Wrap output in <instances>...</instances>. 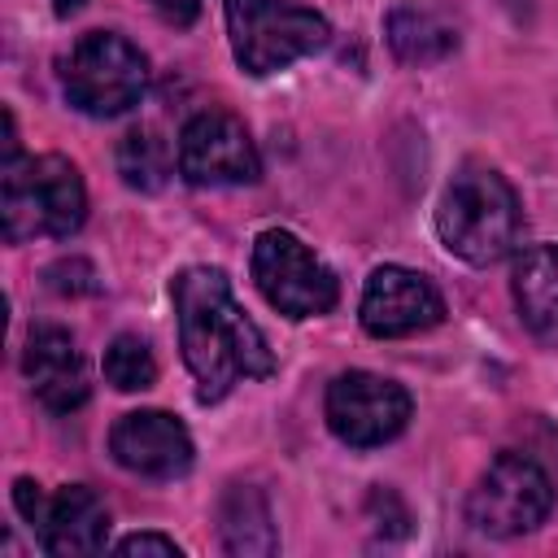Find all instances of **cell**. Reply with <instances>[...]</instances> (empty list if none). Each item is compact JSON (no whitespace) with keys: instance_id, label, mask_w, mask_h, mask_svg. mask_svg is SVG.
I'll return each mask as SVG.
<instances>
[{"instance_id":"6da1fadb","label":"cell","mask_w":558,"mask_h":558,"mask_svg":"<svg viewBox=\"0 0 558 558\" xmlns=\"http://www.w3.org/2000/svg\"><path fill=\"white\" fill-rule=\"evenodd\" d=\"M183 362L196 379V397L222 401L240 379L275 375V353L257 323L235 305L231 279L214 266H187L170 283Z\"/></svg>"},{"instance_id":"7a4b0ae2","label":"cell","mask_w":558,"mask_h":558,"mask_svg":"<svg viewBox=\"0 0 558 558\" xmlns=\"http://www.w3.org/2000/svg\"><path fill=\"white\" fill-rule=\"evenodd\" d=\"M436 231L445 248L471 266H493L501 262L523 231V209L514 187L493 170V166H462L436 209Z\"/></svg>"},{"instance_id":"3957f363","label":"cell","mask_w":558,"mask_h":558,"mask_svg":"<svg viewBox=\"0 0 558 558\" xmlns=\"http://www.w3.org/2000/svg\"><path fill=\"white\" fill-rule=\"evenodd\" d=\"M0 218H4L9 244H26L39 235L61 240V235L78 231L87 218V192H83L78 170L57 153L4 161Z\"/></svg>"},{"instance_id":"277c9868","label":"cell","mask_w":558,"mask_h":558,"mask_svg":"<svg viewBox=\"0 0 558 558\" xmlns=\"http://www.w3.org/2000/svg\"><path fill=\"white\" fill-rule=\"evenodd\" d=\"M231 52L244 74L266 78L318 48H327L331 26L323 13L296 0H222Z\"/></svg>"},{"instance_id":"5b68a950","label":"cell","mask_w":558,"mask_h":558,"mask_svg":"<svg viewBox=\"0 0 558 558\" xmlns=\"http://www.w3.org/2000/svg\"><path fill=\"white\" fill-rule=\"evenodd\" d=\"M144 87H148L144 52L113 31H92L61 57V92L87 118H118L135 109Z\"/></svg>"},{"instance_id":"8992f818","label":"cell","mask_w":558,"mask_h":558,"mask_svg":"<svg viewBox=\"0 0 558 558\" xmlns=\"http://www.w3.org/2000/svg\"><path fill=\"white\" fill-rule=\"evenodd\" d=\"M554 510V484L527 453H497L466 497V519L484 536H523Z\"/></svg>"},{"instance_id":"52a82bcc","label":"cell","mask_w":558,"mask_h":558,"mask_svg":"<svg viewBox=\"0 0 558 558\" xmlns=\"http://www.w3.org/2000/svg\"><path fill=\"white\" fill-rule=\"evenodd\" d=\"M253 283L288 318L327 314L340 296L336 275L292 231H279V227H270L253 240Z\"/></svg>"},{"instance_id":"ba28073f","label":"cell","mask_w":558,"mask_h":558,"mask_svg":"<svg viewBox=\"0 0 558 558\" xmlns=\"http://www.w3.org/2000/svg\"><path fill=\"white\" fill-rule=\"evenodd\" d=\"M13 506L35 527L39 549L52 554V558L100 554L105 541H109V510L87 484H65L48 497L35 480H17L13 484Z\"/></svg>"},{"instance_id":"9c48e42d","label":"cell","mask_w":558,"mask_h":558,"mask_svg":"<svg viewBox=\"0 0 558 558\" xmlns=\"http://www.w3.org/2000/svg\"><path fill=\"white\" fill-rule=\"evenodd\" d=\"M410 423V392L371 371H344L327 388V427L353 449H375Z\"/></svg>"},{"instance_id":"30bf717a","label":"cell","mask_w":558,"mask_h":558,"mask_svg":"<svg viewBox=\"0 0 558 558\" xmlns=\"http://www.w3.org/2000/svg\"><path fill=\"white\" fill-rule=\"evenodd\" d=\"M179 174L196 187H235L262 174V157L235 113L205 109L179 135Z\"/></svg>"},{"instance_id":"8fae6325","label":"cell","mask_w":558,"mask_h":558,"mask_svg":"<svg viewBox=\"0 0 558 558\" xmlns=\"http://www.w3.org/2000/svg\"><path fill=\"white\" fill-rule=\"evenodd\" d=\"M445 318V296L436 283L405 266H379L362 292V327L375 340H401L436 327Z\"/></svg>"},{"instance_id":"7c38bea8","label":"cell","mask_w":558,"mask_h":558,"mask_svg":"<svg viewBox=\"0 0 558 558\" xmlns=\"http://www.w3.org/2000/svg\"><path fill=\"white\" fill-rule=\"evenodd\" d=\"M109 453H113L118 466H126L135 475L174 480L192 466V436L166 410H131L113 423Z\"/></svg>"},{"instance_id":"4fadbf2b","label":"cell","mask_w":558,"mask_h":558,"mask_svg":"<svg viewBox=\"0 0 558 558\" xmlns=\"http://www.w3.org/2000/svg\"><path fill=\"white\" fill-rule=\"evenodd\" d=\"M22 371L31 379V392L44 410L70 414L87 401V366L70 331L61 327H35L22 349Z\"/></svg>"},{"instance_id":"5bb4252c","label":"cell","mask_w":558,"mask_h":558,"mask_svg":"<svg viewBox=\"0 0 558 558\" xmlns=\"http://www.w3.org/2000/svg\"><path fill=\"white\" fill-rule=\"evenodd\" d=\"M510 288H514V305H519L523 327L541 344L558 349V244L527 248L514 262Z\"/></svg>"},{"instance_id":"9a60e30c","label":"cell","mask_w":558,"mask_h":558,"mask_svg":"<svg viewBox=\"0 0 558 558\" xmlns=\"http://www.w3.org/2000/svg\"><path fill=\"white\" fill-rule=\"evenodd\" d=\"M384 35H388L392 57L405 61V65H436L458 48V31L440 13L418 9V4L392 9L388 22H384Z\"/></svg>"},{"instance_id":"2e32d148","label":"cell","mask_w":558,"mask_h":558,"mask_svg":"<svg viewBox=\"0 0 558 558\" xmlns=\"http://www.w3.org/2000/svg\"><path fill=\"white\" fill-rule=\"evenodd\" d=\"M218 532H222V549L227 554H244V558H262L279 549L275 523H270V506L253 484H231L218 510Z\"/></svg>"},{"instance_id":"e0dca14e","label":"cell","mask_w":558,"mask_h":558,"mask_svg":"<svg viewBox=\"0 0 558 558\" xmlns=\"http://www.w3.org/2000/svg\"><path fill=\"white\" fill-rule=\"evenodd\" d=\"M118 174L135 192H157L174 174V153L170 140L153 126H135L118 140Z\"/></svg>"},{"instance_id":"ac0fdd59","label":"cell","mask_w":558,"mask_h":558,"mask_svg":"<svg viewBox=\"0 0 558 558\" xmlns=\"http://www.w3.org/2000/svg\"><path fill=\"white\" fill-rule=\"evenodd\" d=\"M105 379L118 392H144L157 379V362L153 349L140 336H113V344L105 349Z\"/></svg>"},{"instance_id":"d6986e66","label":"cell","mask_w":558,"mask_h":558,"mask_svg":"<svg viewBox=\"0 0 558 558\" xmlns=\"http://www.w3.org/2000/svg\"><path fill=\"white\" fill-rule=\"evenodd\" d=\"M48 288L61 292V296H83V292H96V270L83 262V257H61L48 266Z\"/></svg>"},{"instance_id":"ffe728a7","label":"cell","mask_w":558,"mask_h":558,"mask_svg":"<svg viewBox=\"0 0 558 558\" xmlns=\"http://www.w3.org/2000/svg\"><path fill=\"white\" fill-rule=\"evenodd\" d=\"M366 514H371V523H375L384 536H405L410 514H405V506L397 501L392 488H371V497H366Z\"/></svg>"},{"instance_id":"44dd1931","label":"cell","mask_w":558,"mask_h":558,"mask_svg":"<svg viewBox=\"0 0 558 558\" xmlns=\"http://www.w3.org/2000/svg\"><path fill=\"white\" fill-rule=\"evenodd\" d=\"M118 554H157V558H179L183 549L161 536V532H135V536H122L118 541Z\"/></svg>"},{"instance_id":"7402d4cb","label":"cell","mask_w":558,"mask_h":558,"mask_svg":"<svg viewBox=\"0 0 558 558\" xmlns=\"http://www.w3.org/2000/svg\"><path fill=\"white\" fill-rule=\"evenodd\" d=\"M170 26H192L196 13H201V0H148Z\"/></svg>"},{"instance_id":"603a6c76","label":"cell","mask_w":558,"mask_h":558,"mask_svg":"<svg viewBox=\"0 0 558 558\" xmlns=\"http://www.w3.org/2000/svg\"><path fill=\"white\" fill-rule=\"evenodd\" d=\"M78 4H83V0H52V9H57V13H74Z\"/></svg>"}]
</instances>
